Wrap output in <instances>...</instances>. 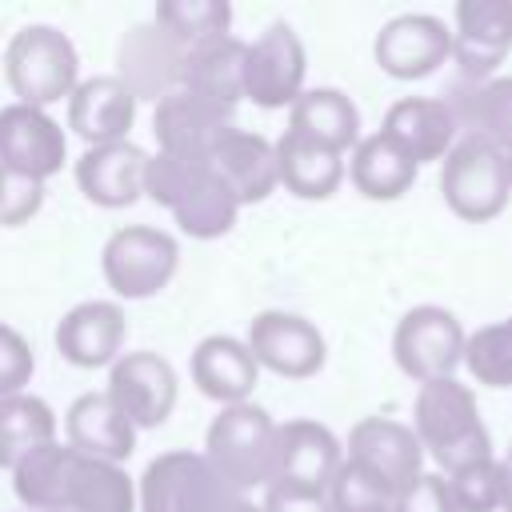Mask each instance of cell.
Segmentation results:
<instances>
[{"mask_svg":"<svg viewBox=\"0 0 512 512\" xmlns=\"http://www.w3.org/2000/svg\"><path fill=\"white\" fill-rule=\"evenodd\" d=\"M412 432H416L424 456L436 460L440 476H448V472H456L464 464L496 456L492 452V436H488V428L480 420L476 392L456 376L420 384L416 404H412Z\"/></svg>","mask_w":512,"mask_h":512,"instance_id":"obj_1","label":"cell"},{"mask_svg":"<svg viewBox=\"0 0 512 512\" xmlns=\"http://www.w3.org/2000/svg\"><path fill=\"white\" fill-rule=\"evenodd\" d=\"M276 448H280V424L256 400L220 408L204 436L208 464L224 476V484L236 496H248L252 488H264V492L272 488Z\"/></svg>","mask_w":512,"mask_h":512,"instance_id":"obj_2","label":"cell"},{"mask_svg":"<svg viewBox=\"0 0 512 512\" xmlns=\"http://www.w3.org/2000/svg\"><path fill=\"white\" fill-rule=\"evenodd\" d=\"M4 80L16 104L52 108L72 96L80 84V56L76 44L52 24H24L4 48Z\"/></svg>","mask_w":512,"mask_h":512,"instance_id":"obj_3","label":"cell"},{"mask_svg":"<svg viewBox=\"0 0 512 512\" xmlns=\"http://www.w3.org/2000/svg\"><path fill=\"white\" fill-rule=\"evenodd\" d=\"M440 192L444 204L468 224L500 216L512 200L508 152H500L484 136H460L440 160Z\"/></svg>","mask_w":512,"mask_h":512,"instance_id":"obj_4","label":"cell"},{"mask_svg":"<svg viewBox=\"0 0 512 512\" xmlns=\"http://www.w3.org/2000/svg\"><path fill=\"white\" fill-rule=\"evenodd\" d=\"M236 496L204 452L172 448L148 460L136 480V512H228Z\"/></svg>","mask_w":512,"mask_h":512,"instance_id":"obj_5","label":"cell"},{"mask_svg":"<svg viewBox=\"0 0 512 512\" xmlns=\"http://www.w3.org/2000/svg\"><path fill=\"white\" fill-rule=\"evenodd\" d=\"M180 268V244L172 232L152 224H124L116 228L100 248V272L104 284L120 300H148Z\"/></svg>","mask_w":512,"mask_h":512,"instance_id":"obj_6","label":"cell"},{"mask_svg":"<svg viewBox=\"0 0 512 512\" xmlns=\"http://www.w3.org/2000/svg\"><path fill=\"white\" fill-rule=\"evenodd\" d=\"M464 340H468V332L452 308L416 304L396 320L392 360L416 384L444 380V376H456V368L464 364Z\"/></svg>","mask_w":512,"mask_h":512,"instance_id":"obj_7","label":"cell"},{"mask_svg":"<svg viewBox=\"0 0 512 512\" xmlns=\"http://www.w3.org/2000/svg\"><path fill=\"white\" fill-rule=\"evenodd\" d=\"M308 52L288 20H272L244 48V100L256 108H292L304 92Z\"/></svg>","mask_w":512,"mask_h":512,"instance_id":"obj_8","label":"cell"},{"mask_svg":"<svg viewBox=\"0 0 512 512\" xmlns=\"http://www.w3.org/2000/svg\"><path fill=\"white\" fill-rule=\"evenodd\" d=\"M344 460L356 464L364 476H372L384 492H392V500L424 472V448L412 424H400L392 416L356 420L344 440Z\"/></svg>","mask_w":512,"mask_h":512,"instance_id":"obj_9","label":"cell"},{"mask_svg":"<svg viewBox=\"0 0 512 512\" xmlns=\"http://www.w3.org/2000/svg\"><path fill=\"white\" fill-rule=\"evenodd\" d=\"M248 352L256 356L260 368L288 376V380H308L324 368L328 344L324 332L300 316V312H284V308H264L252 316L248 324Z\"/></svg>","mask_w":512,"mask_h":512,"instance_id":"obj_10","label":"cell"},{"mask_svg":"<svg viewBox=\"0 0 512 512\" xmlns=\"http://www.w3.org/2000/svg\"><path fill=\"white\" fill-rule=\"evenodd\" d=\"M116 408L132 420V428H160L176 400H180V380H176V368L152 352V348H136V352H124L112 368H108V388H104Z\"/></svg>","mask_w":512,"mask_h":512,"instance_id":"obj_11","label":"cell"},{"mask_svg":"<svg viewBox=\"0 0 512 512\" xmlns=\"http://www.w3.org/2000/svg\"><path fill=\"white\" fill-rule=\"evenodd\" d=\"M372 56L392 80H420L452 56V28L432 12H400L380 24Z\"/></svg>","mask_w":512,"mask_h":512,"instance_id":"obj_12","label":"cell"},{"mask_svg":"<svg viewBox=\"0 0 512 512\" xmlns=\"http://www.w3.org/2000/svg\"><path fill=\"white\" fill-rule=\"evenodd\" d=\"M340 464H344V444L336 440L332 428H324L320 420H308V416H296V420L280 424L272 488L328 496V484L336 480Z\"/></svg>","mask_w":512,"mask_h":512,"instance_id":"obj_13","label":"cell"},{"mask_svg":"<svg viewBox=\"0 0 512 512\" xmlns=\"http://www.w3.org/2000/svg\"><path fill=\"white\" fill-rule=\"evenodd\" d=\"M512 52V0H460L452 12V60L468 84L492 80Z\"/></svg>","mask_w":512,"mask_h":512,"instance_id":"obj_14","label":"cell"},{"mask_svg":"<svg viewBox=\"0 0 512 512\" xmlns=\"http://www.w3.org/2000/svg\"><path fill=\"white\" fill-rule=\"evenodd\" d=\"M128 316L120 300H80L56 320V352L72 368H112L124 356Z\"/></svg>","mask_w":512,"mask_h":512,"instance_id":"obj_15","label":"cell"},{"mask_svg":"<svg viewBox=\"0 0 512 512\" xmlns=\"http://www.w3.org/2000/svg\"><path fill=\"white\" fill-rule=\"evenodd\" d=\"M68 160V136L64 128L32 104H4L0 108V164L16 168L32 180H48L64 172Z\"/></svg>","mask_w":512,"mask_h":512,"instance_id":"obj_16","label":"cell"},{"mask_svg":"<svg viewBox=\"0 0 512 512\" xmlns=\"http://www.w3.org/2000/svg\"><path fill=\"white\" fill-rule=\"evenodd\" d=\"M232 112L196 96V92H168L164 100H156L152 112V132L160 152H176V156H196V160H212V152L220 148V140L232 132Z\"/></svg>","mask_w":512,"mask_h":512,"instance_id":"obj_17","label":"cell"},{"mask_svg":"<svg viewBox=\"0 0 512 512\" xmlns=\"http://www.w3.org/2000/svg\"><path fill=\"white\" fill-rule=\"evenodd\" d=\"M180 68H184V44L172 32H164L156 20L124 32L116 52V76L132 88L136 100H164L168 92H176Z\"/></svg>","mask_w":512,"mask_h":512,"instance_id":"obj_18","label":"cell"},{"mask_svg":"<svg viewBox=\"0 0 512 512\" xmlns=\"http://www.w3.org/2000/svg\"><path fill=\"white\" fill-rule=\"evenodd\" d=\"M136 96L132 88L116 76V72H104V76H88L72 88L68 96V128L88 144H116V140H128L132 124H136Z\"/></svg>","mask_w":512,"mask_h":512,"instance_id":"obj_19","label":"cell"},{"mask_svg":"<svg viewBox=\"0 0 512 512\" xmlns=\"http://www.w3.org/2000/svg\"><path fill=\"white\" fill-rule=\"evenodd\" d=\"M144 168L148 152L140 144H96L84 148V156L76 160V184L96 208H128L144 196Z\"/></svg>","mask_w":512,"mask_h":512,"instance_id":"obj_20","label":"cell"},{"mask_svg":"<svg viewBox=\"0 0 512 512\" xmlns=\"http://www.w3.org/2000/svg\"><path fill=\"white\" fill-rule=\"evenodd\" d=\"M64 444L92 460L124 464L136 448V428L108 392H80L64 412Z\"/></svg>","mask_w":512,"mask_h":512,"instance_id":"obj_21","label":"cell"},{"mask_svg":"<svg viewBox=\"0 0 512 512\" xmlns=\"http://www.w3.org/2000/svg\"><path fill=\"white\" fill-rule=\"evenodd\" d=\"M380 132L392 144H400L416 164L444 160L448 148L460 140V128H456V120L440 96H400L384 112Z\"/></svg>","mask_w":512,"mask_h":512,"instance_id":"obj_22","label":"cell"},{"mask_svg":"<svg viewBox=\"0 0 512 512\" xmlns=\"http://www.w3.org/2000/svg\"><path fill=\"white\" fill-rule=\"evenodd\" d=\"M256 380H260V364L244 340L212 332L192 348V384L220 408L252 400Z\"/></svg>","mask_w":512,"mask_h":512,"instance_id":"obj_23","label":"cell"},{"mask_svg":"<svg viewBox=\"0 0 512 512\" xmlns=\"http://www.w3.org/2000/svg\"><path fill=\"white\" fill-rule=\"evenodd\" d=\"M212 172L232 188V196L244 204H260L280 188V172H276V140L248 132V128H232L220 148L212 152Z\"/></svg>","mask_w":512,"mask_h":512,"instance_id":"obj_24","label":"cell"},{"mask_svg":"<svg viewBox=\"0 0 512 512\" xmlns=\"http://www.w3.org/2000/svg\"><path fill=\"white\" fill-rule=\"evenodd\" d=\"M56 512H136V480L128 476L124 464L92 460L68 448Z\"/></svg>","mask_w":512,"mask_h":512,"instance_id":"obj_25","label":"cell"},{"mask_svg":"<svg viewBox=\"0 0 512 512\" xmlns=\"http://www.w3.org/2000/svg\"><path fill=\"white\" fill-rule=\"evenodd\" d=\"M244 40L240 36H216L204 44L184 48V68H180V88L196 92L220 108H236L244 100Z\"/></svg>","mask_w":512,"mask_h":512,"instance_id":"obj_26","label":"cell"},{"mask_svg":"<svg viewBox=\"0 0 512 512\" xmlns=\"http://www.w3.org/2000/svg\"><path fill=\"white\" fill-rule=\"evenodd\" d=\"M276 172H280V188H288L292 196L328 200L348 176V164H344V152L284 128L276 140Z\"/></svg>","mask_w":512,"mask_h":512,"instance_id":"obj_27","label":"cell"},{"mask_svg":"<svg viewBox=\"0 0 512 512\" xmlns=\"http://www.w3.org/2000/svg\"><path fill=\"white\" fill-rule=\"evenodd\" d=\"M460 136H484L500 152H512V76L456 84L444 96Z\"/></svg>","mask_w":512,"mask_h":512,"instance_id":"obj_28","label":"cell"},{"mask_svg":"<svg viewBox=\"0 0 512 512\" xmlns=\"http://www.w3.org/2000/svg\"><path fill=\"white\" fill-rule=\"evenodd\" d=\"M344 164H348V180L368 200H400L420 172V164L400 144H392L384 132L360 136Z\"/></svg>","mask_w":512,"mask_h":512,"instance_id":"obj_29","label":"cell"},{"mask_svg":"<svg viewBox=\"0 0 512 512\" xmlns=\"http://www.w3.org/2000/svg\"><path fill=\"white\" fill-rule=\"evenodd\" d=\"M288 128L336 152H352L360 140V108L340 88H304L288 108Z\"/></svg>","mask_w":512,"mask_h":512,"instance_id":"obj_30","label":"cell"},{"mask_svg":"<svg viewBox=\"0 0 512 512\" xmlns=\"http://www.w3.org/2000/svg\"><path fill=\"white\" fill-rule=\"evenodd\" d=\"M56 428H60V420L48 400H40L32 392L0 396V468L12 472L24 456L52 444Z\"/></svg>","mask_w":512,"mask_h":512,"instance_id":"obj_31","label":"cell"},{"mask_svg":"<svg viewBox=\"0 0 512 512\" xmlns=\"http://www.w3.org/2000/svg\"><path fill=\"white\" fill-rule=\"evenodd\" d=\"M172 216H176V224H180L184 236H192V240H216V236H228L232 232V224L240 216V200L232 196V188L208 164V172L184 192V200L172 208Z\"/></svg>","mask_w":512,"mask_h":512,"instance_id":"obj_32","label":"cell"},{"mask_svg":"<svg viewBox=\"0 0 512 512\" xmlns=\"http://www.w3.org/2000/svg\"><path fill=\"white\" fill-rule=\"evenodd\" d=\"M164 32H172L184 48L228 36L232 28V4L228 0H160L152 16Z\"/></svg>","mask_w":512,"mask_h":512,"instance_id":"obj_33","label":"cell"},{"mask_svg":"<svg viewBox=\"0 0 512 512\" xmlns=\"http://www.w3.org/2000/svg\"><path fill=\"white\" fill-rule=\"evenodd\" d=\"M464 368L476 384L512 388V316L468 332L464 340Z\"/></svg>","mask_w":512,"mask_h":512,"instance_id":"obj_34","label":"cell"},{"mask_svg":"<svg viewBox=\"0 0 512 512\" xmlns=\"http://www.w3.org/2000/svg\"><path fill=\"white\" fill-rule=\"evenodd\" d=\"M444 480H448L456 512H500V504H504V468L496 456L464 464V468L448 472Z\"/></svg>","mask_w":512,"mask_h":512,"instance_id":"obj_35","label":"cell"},{"mask_svg":"<svg viewBox=\"0 0 512 512\" xmlns=\"http://www.w3.org/2000/svg\"><path fill=\"white\" fill-rule=\"evenodd\" d=\"M208 164H212V160L176 156V152H156V156H148V168H144V196L172 212V208L184 200V192L208 172Z\"/></svg>","mask_w":512,"mask_h":512,"instance_id":"obj_36","label":"cell"},{"mask_svg":"<svg viewBox=\"0 0 512 512\" xmlns=\"http://www.w3.org/2000/svg\"><path fill=\"white\" fill-rule=\"evenodd\" d=\"M328 508L332 512H392V492H384L372 476H364L356 464H340L336 480L328 484Z\"/></svg>","mask_w":512,"mask_h":512,"instance_id":"obj_37","label":"cell"},{"mask_svg":"<svg viewBox=\"0 0 512 512\" xmlns=\"http://www.w3.org/2000/svg\"><path fill=\"white\" fill-rule=\"evenodd\" d=\"M44 208V180L0 164V228H20Z\"/></svg>","mask_w":512,"mask_h":512,"instance_id":"obj_38","label":"cell"},{"mask_svg":"<svg viewBox=\"0 0 512 512\" xmlns=\"http://www.w3.org/2000/svg\"><path fill=\"white\" fill-rule=\"evenodd\" d=\"M32 368H36L32 344H28L12 324H0V396L28 392Z\"/></svg>","mask_w":512,"mask_h":512,"instance_id":"obj_39","label":"cell"},{"mask_svg":"<svg viewBox=\"0 0 512 512\" xmlns=\"http://www.w3.org/2000/svg\"><path fill=\"white\" fill-rule=\"evenodd\" d=\"M392 512H456V504L440 472H420L404 492H396Z\"/></svg>","mask_w":512,"mask_h":512,"instance_id":"obj_40","label":"cell"},{"mask_svg":"<svg viewBox=\"0 0 512 512\" xmlns=\"http://www.w3.org/2000/svg\"><path fill=\"white\" fill-rule=\"evenodd\" d=\"M260 512H332V508H328V496H308V492L268 488Z\"/></svg>","mask_w":512,"mask_h":512,"instance_id":"obj_41","label":"cell"},{"mask_svg":"<svg viewBox=\"0 0 512 512\" xmlns=\"http://www.w3.org/2000/svg\"><path fill=\"white\" fill-rule=\"evenodd\" d=\"M500 468H504V504H500V512H512V444L500 456Z\"/></svg>","mask_w":512,"mask_h":512,"instance_id":"obj_42","label":"cell"},{"mask_svg":"<svg viewBox=\"0 0 512 512\" xmlns=\"http://www.w3.org/2000/svg\"><path fill=\"white\" fill-rule=\"evenodd\" d=\"M228 512H260V504H252V500L244 496V500H236V504H232Z\"/></svg>","mask_w":512,"mask_h":512,"instance_id":"obj_43","label":"cell"},{"mask_svg":"<svg viewBox=\"0 0 512 512\" xmlns=\"http://www.w3.org/2000/svg\"><path fill=\"white\" fill-rule=\"evenodd\" d=\"M508 176H512V152H508Z\"/></svg>","mask_w":512,"mask_h":512,"instance_id":"obj_44","label":"cell"}]
</instances>
